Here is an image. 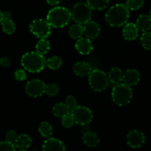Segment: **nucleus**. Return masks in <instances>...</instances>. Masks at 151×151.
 <instances>
[{
	"instance_id": "obj_1",
	"label": "nucleus",
	"mask_w": 151,
	"mask_h": 151,
	"mask_svg": "<svg viewBox=\"0 0 151 151\" xmlns=\"http://www.w3.org/2000/svg\"><path fill=\"white\" fill-rule=\"evenodd\" d=\"M130 18V10L124 4H116L105 14L106 22L113 27H119L127 24Z\"/></svg>"
},
{
	"instance_id": "obj_2",
	"label": "nucleus",
	"mask_w": 151,
	"mask_h": 151,
	"mask_svg": "<svg viewBox=\"0 0 151 151\" xmlns=\"http://www.w3.org/2000/svg\"><path fill=\"white\" fill-rule=\"evenodd\" d=\"M21 65L24 70L30 73H40L46 66V59L44 56L36 51L24 53L21 58Z\"/></svg>"
},
{
	"instance_id": "obj_3",
	"label": "nucleus",
	"mask_w": 151,
	"mask_h": 151,
	"mask_svg": "<svg viewBox=\"0 0 151 151\" xmlns=\"http://www.w3.org/2000/svg\"><path fill=\"white\" fill-rule=\"evenodd\" d=\"M71 19L70 11L65 7L56 6L48 11L46 20L52 27L62 28L68 25Z\"/></svg>"
},
{
	"instance_id": "obj_4",
	"label": "nucleus",
	"mask_w": 151,
	"mask_h": 151,
	"mask_svg": "<svg viewBox=\"0 0 151 151\" xmlns=\"http://www.w3.org/2000/svg\"><path fill=\"white\" fill-rule=\"evenodd\" d=\"M111 96L113 102L117 105H127L133 99V91L130 87L122 82L112 88Z\"/></svg>"
},
{
	"instance_id": "obj_5",
	"label": "nucleus",
	"mask_w": 151,
	"mask_h": 151,
	"mask_svg": "<svg viewBox=\"0 0 151 151\" xmlns=\"http://www.w3.org/2000/svg\"><path fill=\"white\" fill-rule=\"evenodd\" d=\"M71 19L76 24L84 25L91 21L92 17V10L87 3L79 2L73 5L70 11Z\"/></svg>"
},
{
	"instance_id": "obj_6",
	"label": "nucleus",
	"mask_w": 151,
	"mask_h": 151,
	"mask_svg": "<svg viewBox=\"0 0 151 151\" xmlns=\"http://www.w3.org/2000/svg\"><path fill=\"white\" fill-rule=\"evenodd\" d=\"M88 82L93 91L101 92L108 87V76L101 70L94 69L88 76Z\"/></svg>"
},
{
	"instance_id": "obj_7",
	"label": "nucleus",
	"mask_w": 151,
	"mask_h": 151,
	"mask_svg": "<svg viewBox=\"0 0 151 151\" xmlns=\"http://www.w3.org/2000/svg\"><path fill=\"white\" fill-rule=\"evenodd\" d=\"M29 29L32 34L38 39H47L52 31V27L46 19H36L33 20L29 25Z\"/></svg>"
},
{
	"instance_id": "obj_8",
	"label": "nucleus",
	"mask_w": 151,
	"mask_h": 151,
	"mask_svg": "<svg viewBox=\"0 0 151 151\" xmlns=\"http://www.w3.org/2000/svg\"><path fill=\"white\" fill-rule=\"evenodd\" d=\"M70 115L73 118L76 124L85 126L92 122L93 114L91 109L85 106L77 105L70 111Z\"/></svg>"
},
{
	"instance_id": "obj_9",
	"label": "nucleus",
	"mask_w": 151,
	"mask_h": 151,
	"mask_svg": "<svg viewBox=\"0 0 151 151\" xmlns=\"http://www.w3.org/2000/svg\"><path fill=\"white\" fill-rule=\"evenodd\" d=\"M46 85L40 79H32L25 85V92L31 97H40L45 93Z\"/></svg>"
},
{
	"instance_id": "obj_10",
	"label": "nucleus",
	"mask_w": 151,
	"mask_h": 151,
	"mask_svg": "<svg viewBox=\"0 0 151 151\" xmlns=\"http://www.w3.org/2000/svg\"><path fill=\"white\" fill-rule=\"evenodd\" d=\"M126 142L130 147L139 148L145 144V136L140 130H133L127 133Z\"/></svg>"
},
{
	"instance_id": "obj_11",
	"label": "nucleus",
	"mask_w": 151,
	"mask_h": 151,
	"mask_svg": "<svg viewBox=\"0 0 151 151\" xmlns=\"http://www.w3.org/2000/svg\"><path fill=\"white\" fill-rule=\"evenodd\" d=\"M140 81V74L136 69H127L123 73L122 83L127 86L133 87L137 85Z\"/></svg>"
},
{
	"instance_id": "obj_12",
	"label": "nucleus",
	"mask_w": 151,
	"mask_h": 151,
	"mask_svg": "<svg viewBox=\"0 0 151 151\" xmlns=\"http://www.w3.org/2000/svg\"><path fill=\"white\" fill-rule=\"evenodd\" d=\"M66 147L63 142L56 138H47L42 145V151H65Z\"/></svg>"
},
{
	"instance_id": "obj_13",
	"label": "nucleus",
	"mask_w": 151,
	"mask_h": 151,
	"mask_svg": "<svg viewBox=\"0 0 151 151\" xmlns=\"http://www.w3.org/2000/svg\"><path fill=\"white\" fill-rule=\"evenodd\" d=\"M76 50L82 55H88L93 50V45L90 39L82 37L76 40L75 44Z\"/></svg>"
},
{
	"instance_id": "obj_14",
	"label": "nucleus",
	"mask_w": 151,
	"mask_h": 151,
	"mask_svg": "<svg viewBox=\"0 0 151 151\" xmlns=\"http://www.w3.org/2000/svg\"><path fill=\"white\" fill-rule=\"evenodd\" d=\"M84 35L90 40H95L99 36L101 28L99 25L94 21H89L84 24Z\"/></svg>"
},
{
	"instance_id": "obj_15",
	"label": "nucleus",
	"mask_w": 151,
	"mask_h": 151,
	"mask_svg": "<svg viewBox=\"0 0 151 151\" xmlns=\"http://www.w3.org/2000/svg\"><path fill=\"white\" fill-rule=\"evenodd\" d=\"M139 31V28L135 23L127 22L123 27L122 36L127 41H133L138 37Z\"/></svg>"
},
{
	"instance_id": "obj_16",
	"label": "nucleus",
	"mask_w": 151,
	"mask_h": 151,
	"mask_svg": "<svg viewBox=\"0 0 151 151\" xmlns=\"http://www.w3.org/2000/svg\"><path fill=\"white\" fill-rule=\"evenodd\" d=\"M73 70L74 73L78 76L84 77L89 76L91 71L93 70L92 67L88 62H84V61H80L78 62L73 65Z\"/></svg>"
},
{
	"instance_id": "obj_17",
	"label": "nucleus",
	"mask_w": 151,
	"mask_h": 151,
	"mask_svg": "<svg viewBox=\"0 0 151 151\" xmlns=\"http://www.w3.org/2000/svg\"><path fill=\"white\" fill-rule=\"evenodd\" d=\"M107 76L109 79V85H113V88L116 85L122 82L123 72L119 68H113L110 70Z\"/></svg>"
},
{
	"instance_id": "obj_18",
	"label": "nucleus",
	"mask_w": 151,
	"mask_h": 151,
	"mask_svg": "<svg viewBox=\"0 0 151 151\" xmlns=\"http://www.w3.org/2000/svg\"><path fill=\"white\" fill-rule=\"evenodd\" d=\"M82 140L84 145L89 147H95L98 146L100 143L99 136L96 133L91 131L84 133Z\"/></svg>"
},
{
	"instance_id": "obj_19",
	"label": "nucleus",
	"mask_w": 151,
	"mask_h": 151,
	"mask_svg": "<svg viewBox=\"0 0 151 151\" xmlns=\"http://www.w3.org/2000/svg\"><path fill=\"white\" fill-rule=\"evenodd\" d=\"M139 30L145 33L148 32L151 29V18L147 14H142L138 17L136 23Z\"/></svg>"
},
{
	"instance_id": "obj_20",
	"label": "nucleus",
	"mask_w": 151,
	"mask_h": 151,
	"mask_svg": "<svg viewBox=\"0 0 151 151\" xmlns=\"http://www.w3.org/2000/svg\"><path fill=\"white\" fill-rule=\"evenodd\" d=\"M52 113L55 116L62 118L65 116L70 114V110L65 103L59 102L53 105V108H52Z\"/></svg>"
},
{
	"instance_id": "obj_21",
	"label": "nucleus",
	"mask_w": 151,
	"mask_h": 151,
	"mask_svg": "<svg viewBox=\"0 0 151 151\" xmlns=\"http://www.w3.org/2000/svg\"><path fill=\"white\" fill-rule=\"evenodd\" d=\"M32 145V139L29 135L21 134L17 136L14 145L18 149H27Z\"/></svg>"
},
{
	"instance_id": "obj_22",
	"label": "nucleus",
	"mask_w": 151,
	"mask_h": 151,
	"mask_svg": "<svg viewBox=\"0 0 151 151\" xmlns=\"http://www.w3.org/2000/svg\"><path fill=\"white\" fill-rule=\"evenodd\" d=\"M110 0H87V4L93 11H102L109 5Z\"/></svg>"
},
{
	"instance_id": "obj_23",
	"label": "nucleus",
	"mask_w": 151,
	"mask_h": 151,
	"mask_svg": "<svg viewBox=\"0 0 151 151\" xmlns=\"http://www.w3.org/2000/svg\"><path fill=\"white\" fill-rule=\"evenodd\" d=\"M69 35L73 40H79L84 35V26L82 24H76L71 26L69 29Z\"/></svg>"
},
{
	"instance_id": "obj_24",
	"label": "nucleus",
	"mask_w": 151,
	"mask_h": 151,
	"mask_svg": "<svg viewBox=\"0 0 151 151\" xmlns=\"http://www.w3.org/2000/svg\"><path fill=\"white\" fill-rule=\"evenodd\" d=\"M39 133L42 137L50 138L53 134V127L47 122H42L38 127Z\"/></svg>"
},
{
	"instance_id": "obj_25",
	"label": "nucleus",
	"mask_w": 151,
	"mask_h": 151,
	"mask_svg": "<svg viewBox=\"0 0 151 151\" xmlns=\"http://www.w3.org/2000/svg\"><path fill=\"white\" fill-rule=\"evenodd\" d=\"M49 50H50V42L47 39H42L36 43V52H37L38 53L44 56L47 54Z\"/></svg>"
},
{
	"instance_id": "obj_26",
	"label": "nucleus",
	"mask_w": 151,
	"mask_h": 151,
	"mask_svg": "<svg viewBox=\"0 0 151 151\" xmlns=\"http://www.w3.org/2000/svg\"><path fill=\"white\" fill-rule=\"evenodd\" d=\"M62 65V59L59 56H53L46 60V66L50 70H56L59 69Z\"/></svg>"
},
{
	"instance_id": "obj_27",
	"label": "nucleus",
	"mask_w": 151,
	"mask_h": 151,
	"mask_svg": "<svg viewBox=\"0 0 151 151\" xmlns=\"http://www.w3.org/2000/svg\"><path fill=\"white\" fill-rule=\"evenodd\" d=\"M141 43L145 50H151V32H145L141 36Z\"/></svg>"
},
{
	"instance_id": "obj_28",
	"label": "nucleus",
	"mask_w": 151,
	"mask_h": 151,
	"mask_svg": "<svg viewBox=\"0 0 151 151\" xmlns=\"http://www.w3.org/2000/svg\"><path fill=\"white\" fill-rule=\"evenodd\" d=\"M2 29L4 33L6 34L11 35L15 32L16 30V25L14 21L11 19L8 20V21H4L2 22Z\"/></svg>"
},
{
	"instance_id": "obj_29",
	"label": "nucleus",
	"mask_w": 151,
	"mask_h": 151,
	"mask_svg": "<svg viewBox=\"0 0 151 151\" xmlns=\"http://www.w3.org/2000/svg\"><path fill=\"white\" fill-rule=\"evenodd\" d=\"M145 3V0H127L125 5L130 11H136L142 8Z\"/></svg>"
},
{
	"instance_id": "obj_30",
	"label": "nucleus",
	"mask_w": 151,
	"mask_h": 151,
	"mask_svg": "<svg viewBox=\"0 0 151 151\" xmlns=\"http://www.w3.org/2000/svg\"><path fill=\"white\" fill-rule=\"evenodd\" d=\"M59 92V88L57 85L53 83H50L48 85H46L45 93L47 95L50 96H56Z\"/></svg>"
},
{
	"instance_id": "obj_31",
	"label": "nucleus",
	"mask_w": 151,
	"mask_h": 151,
	"mask_svg": "<svg viewBox=\"0 0 151 151\" xmlns=\"http://www.w3.org/2000/svg\"><path fill=\"white\" fill-rule=\"evenodd\" d=\"M74 124H75V122L72 116L70 115V113L62 118V124L65 128H70L73 126Z\"/></svg>"
},
{
	"instance_id": "obj_32",
	"label": "nucleus",
	"mask_w": 151,
	"mask_h": 151,
	"mask_svg": "<svg viewBox=\"0 0 151 151\" xmlns=\"http://www.w3.org/2000/svg\"><path fill=\"white\" fill-rule=\"evenodd\" d=\"M0 151H16V147L14 144L5 140L0 142Z\"/></svg>"
},
{
	"instance_id": "obj_33",
	"label": "nucleus",
	"mask_w": 151,
	"mask_h": 151,
	"mask_svg": "<svg viewBox=\"0 0 151 151\" xmlns=\"http://www.w3.org/2000/svg\"><path fill=\"white\" fill-rule=\"evenodd\" d=\"M65 104H67V106L69 107V109L71 111L73 109H74L76 106H77V101H76V98L73 96L69 95L66 97Z\"/></svg>"
},
{
	"instance_id": "obj_34",
	"label": "nucleus",
	"mask_w": 151,
	"mask_h": 151,
	"mask_svg": "<svg viewBox=\"0 0 151 151\" xmlns=\"http://www.w3.org/2000/svg\"><path fill=\"white\" fill-rule=\"evenodd\" d=\"M14 77L18 81H24L27 79V74H26L24 69H18L14 73Z\"/></svg>"
},
{
	"instance_id": "obj_35",
	"label": "nucleus",
	"mask_w": 151,
	"mask_h": 151,
	"mask_svg": "<svg viewBox=\"0 0 151 151\" xmlns=\"http://www.w3.org/2000/svg\"><path fill=\"white\" fill-rule=\"evenodd\" d=\"M17 132L14 130H10L9 131H8V133H6V136H5V139L6 141L8 142H11V143L14 144V142H16L17 139Z\"/></svg>"
},
{
	"instance_id": "obj_36",
	"label": "nucleus",
	"mask_w": 151,
	"mask_h": 151,
	"mask_svg": "<svg viewBox=\"0 0 151 151\" xmlns=\"http://www.w3.org/2000/svg\"><path fill=\"white\" fill-rule=\"evenodd\" d=\"M0 65L2 67H8L11 65V60L8 57L0 58Z\"/></svg>"
},
{
	"instance_id": "obj_37",
	"label": "nucleus",
	"mask_w": 151,
	"mask_h": 151,
	"mask_svg": "<svg viewBox=\"0 0 151 151\" xmlns=\"http://www.w3.org/2000/svg\"><path fill=\"white\" fill-rule=\"evenodd\" d=\"M11 19V12L8 11H5V12L2 13V22L8 21Z\"/></svg>"
},
{
	"instance_id": "obj_38",
	"label": "nucleus",
	"mask_w": 151,
	"mask_h": 151,
	"mask_svg": "<svg viewBox=\"0 0 151 151\" xmlns=\"http://www.w3.org/2000/svg\"><path fill=\"white\" fill-rule=\"evenodd\" d=\"M46 1L51 6H56V5H59L61 0H46Z\"/></svg>"
},
{
	"instance_id": "obj_39",
	"label": "nucleus",
	"mask_w": 151,
	"mask_h": 151,
	"mask_svg": "<svg viewBox=\"0 0 151 151\" xmlns=\"http://www.w3.org/2000/svg\"><path fill=\"white\" fill-rule=\"evenodd\" d=\"M2 22V12L0 11V24Z\"/></svg>"
},
{
	"instance_id": "obj_40",
	"label": "nucleus",
	"mask_w": 151,
	"mask_h": 151,
	"mask_svg": "<svg viewBox=\"0 0 151 151\" xmlns=\"http://www.w3.org/2000/svg\"><path fill=\"white\" fill-rule=\"evenodd\" d=\"M16 151H27V149H18Z\"/></svg>"
},
{
	"instance_id": "obj_41",
	"label": "nucleus",
	"mask_w": 151,
	"mask_h": 151,
	"mask_svg": "<svg viewBox=\"0 0 151 151\" xmlns=\"http://www.w3.org/2000/svg\"><path fill=\"white\" fill-rule=\"evenodd\" d=\"M150 18H151V8H150Z\"/></svg>"
},
{
	"instance_id": "obj_42",
	"label": "nucleus",
	"mask_w": 151,
	"mask_h": 151,
	"mask_svg": "<svg viewBox=\"0 0 151 151\" xmlns=\"http://www.w3.org/2000/svg\"><path fill=\"white\" fill-rule=\"evenodd\" d=\"M150 32H151V29H150Z\"/></svg>"
}]
</instances>
